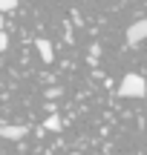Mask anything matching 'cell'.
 Instances as JSON below:
<instances>
[{
    "mask_svg": "<svg viewBox=\"0 0 147 155\" xmlns=\"http://www.w3.org/2000/svg\"><path fill=\"white\" fill-rule=\"evenodd\" d=\"M38 52H40V58H43V63H52V61H55V52H52V43H49V40L40 38L38 40Z\"/></svg>",
    "mask_w": 147,
    "mask_h": 155,
    "instance_id": "obj_4",
    "label": "cell"
},
{
    "mask_svg": "<svg viewBox=\"0 0 147 155\" xmlns=\"http://www.w3.org/2000/svg\"><path fill=\"white\" fill-rule=\"evenodd\" d=\"M69 155H81V152H69Z\"/></svg>",
    "mask_w": 147,
    "mask_h": 155,
    "instance_id": "obj_9",
    "label": "cell"
},
{
    "mask_svg": "<svg viewBox=\"0 0 147 155\" xmlns=\"http://www.w3.org/2000/svg\"><path fill=\"white\" fill-rule=\"evenodd\" d=\"M118 95L121 98H144L147 95V81L142 75H136V72L124 75V81L118 83Z\"/></svg>",
    "mask_w": 147,
    "mask_h": 155,
    "instance_id": "obj_1",
    "label": "cell"
},
{
    "mask_svg": "<svg viewBox=\"0 0 147 155\" xmlns=\"http://www.w3.org/2000/svg\"><path fill=\"white\" fill-rule=\"evenodd\" d=\"M26 132H29L26 127H0V138H6V141H20V138H26Z\"/></svg>",
    "mask_w": 147,
    "mask_h": 155,
    "instance_id": "obj_3",
    "label": "cell"
},
{
    "mask_svg": "<svg viewBox=\"0 0 147 155\" xmlns=\"http://www.w3.org/2000/svg\"><path fill=\"white\" fill-rule=\"evenodd\" d=\"M6 46H9V35H6V32H0V55L6 52Z\"/></svg>",
    "mask_w": 147,
    "mask_h": 155,
    "instance_id": "obj_7",
    "label": "cell"
},
{
    "mask_svg": "<svg viewBox=\"0 0 147 155\" xmlns=\"http://www.w3.org/2000/svg\"><path fill=\"white\" fill-rule=\"evenodd\" d=\"M12 9H17V0H0V15L3 12H12Z\"/></svg>",
    "mask_w": 147,
    "mask_h": 155,
    "instance_id": "obj_6",
    "label": "cell"
},
{
    "mask_svg": "<svg viewBox=\"0 0 147 155\" xmlns=\"http://www.w3.org/2000/svg\"><path fill=\"white\" fill-rule=\"evenodd\" d=\"M0 32H3V15H0Z\"/></svg>",
    "mask_w": 147,
    "mask_h": 155,
    "instance_id": "obj_8",
    "label": "cell"
},
{
    "mask_svg": "<svg viewBox=\"0 0 147 155\" xmlns=\"http://www.w3.org/2000/svg\"><path fill=\"white\" fill-rule=\"evenodd\" d=\"M124 35H127V43H130V46H138L142 40H147V17H144V20L130 23Z\"/></svg>",
    "mask_w": 147,
    "mask_h": 155,
    "instance_id": "obj_2",
    "label": "cell"
},
{
    "mask_svg": "<svg viewBox=\"0 0 147 155\" xmlns=\"http://www.w3.org/2000/svg\"><path fill=\"white\" fill-rule=\"evenodd\" d=\"M43 129H49V132H61V118H58V115H49L43 121Z\"/></svg>",
    "mask_w": 147,
    "mask_h": 155,
    "instance_id": "obj_5",
    "label": "cell"
}]
</instances>
